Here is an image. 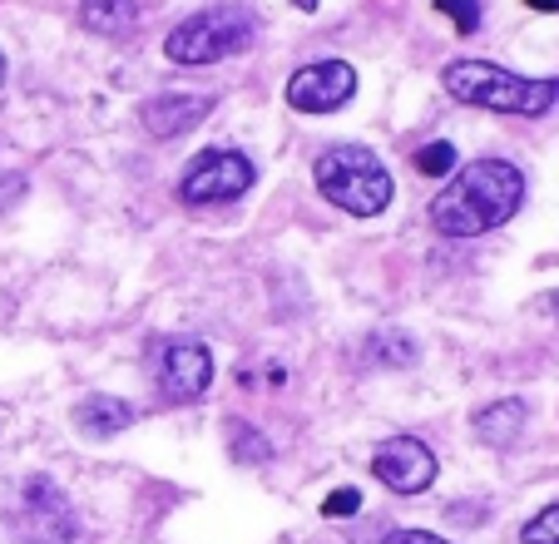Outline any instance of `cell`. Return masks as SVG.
Instances as JSON below:
<instances>
[{
  "label": "cell",
  "instance_id": "cell-1",
  "mask_svg": "<svg viewBox=\"0 0 559 544\" xmlns=\"http://www.w3.org/2000/svg\"><path fill=\"white\" fill-rule=\"evenodd\" d=\"M520 203H525V174L510 158H475L451 174L441 199L431 203V223L445 238H480L515 218Z\"/></svg>",
  "mask_w": 559,
  "mask_h": 544
},
{
  "label": "cell",
  "instance_id": "cell-2",
  "mask_svg": "<svg viewBox=\"0 0 559 544\" xmlns=\"http://www.w3.org/2000/svg\"><path fill=\"white\" fill-rule=\"evenodd\" d=\"M445 95L455 105L496 109V115H525L539 119L559 105V80H530V74H510L490 60H451L441 74Z\"/></svg>",
  "mask_w": 559,
  "mask_h": 544
},
{
  "label": "cell",
  "instance_id": "cell-3",
  "mask_svg": "<svg viewBox=\"0 0 559 544\" xmlns=\"http://www.w3.org/2000/svg\"><path fill=\"white\" fill-rule=\"evenodd\" d=\"M317 189H322L328 203H337L342 213H352V218H377L391 203L396 184H391L386 164H381L371 149L337 144L317 158Z\"/></svg>",
  "mask_w": 559,
  "mask_h": 544
},
{
  "label": "cell",
  "instance_id": "cell-4",
  "mask_svg": "<svg viewBox=\"0 0 559 544\" xmlns=\"http://www.w3.org/2000/svg\"><path fill=\"white\" fill-rule=\"evenodd\" d=\"M5 524L21 544H85V524L64 500V490L45 475H25L11 485V495L0 500Z\"/></svg>",
  "mask_w": 559,
  "mask_h": 544
},
{
  "label": "cell",
  "instance_id": "cell-5",
  "mask_svg": "<svg viewBox=\"0 0 559 544\" xmlns=\"http://www.w3.org/2000/svg\"><path fill=\"white\" fill-rule=\"evenodd\" d=\"M258 40V15L243 5H213V11L189 15L183 25H174L164 55L174 64H218L228 55H243Z\"/></svg>",
  "mask_w": 559,
  "mask_h": 544
},
{
  "label": "cell",
  "instance_id": "cell-6",
  "mask_svg": "<svg viewBox=\"0 0 559 544\" xmlns=\"http://www.w3.org/2000/svg\"><path fill=\"white\" fill-rule=\"evenodd\" d=\"M253 158L248 154H233V149H209V154H199L189 164V174H183L179 184V199L193 203V209H209V203H233L243 199L248 189H253Z\"/></svg>",
  "mask_w": 559,
  "mask_h": 544
},
{
  "label": "cell",
  "instance_id": "cell-7",
  "mask_svg": "<svg viewBox=\"0 0 559 544\" xmlns=\"http://www.w3.org/2000/svg\"><path fill=\"white\" fill-rule=\"evenodd\" d=\"M209 387H213V352L203 342L179 336V342H169L158 352L154 391L169 401V406H189V401H199Z\"/></svg>",
  "mask_w": 559,
  "mask_h": 544
},
{
  "label": "cell",
  "instance_id": "cell-8",
  "mask_svg": "<svg viewBox=\"0 0 559 544\" xmlns=\"http://www.w3.org/2000/svg\"><path fill=\"white\" fill-rule=\"evenodd\" d=\"M436 450L426 446L421 436H391L377 446V456H371V475H377L386 490L396 495H421L426 485L436 481Z\"/></svg>",
  "mask_w": 559,
  "mask_h": 544
},
{
  "label": "cell",
  "instance_id": "cell-9",
  "mask_svg": "<svg viewBox=\"0 0 559 544\" xmlns=\"http://www.w3.org/2000/svg\"><path fill=\"white\" fill-rule=\"evenodd\" d=\"M357 95V70L347 60H317L287 80V105L297 115H332Z\"/></svg>",
  "mask_w": 559,
  "mask_h": 544
},
{
  "label": "cell",
  "instance_id": "cell-10",
  "mask_svg": "<svg viewBox=\"0 0 559 544\" xmlns=\"http://www.w3.org/2000/svg\"><path fill=\"white\" fill-rule=\"evenodd\" d=\"M209 115H213V95H193V90H164V95H154L139 109V119H144V129L154 139H179L189 129H199Z\"/></svg>",
  "mask_w": 559,
  "mask_h": 544
},
{
  "label": "cell",
  "instance_id": "cell-11",
  "mask_svg": "<svg viewBox=\"0 0 559 544\" xmlns=\"http://www.w3.org/2000/svg\"><path fill=\"white\" fill-rule=\"evenodd\" d=\"M74 421H80V430H85V436L109 440V436H119V430L134 426V406H129L124 397H85Z\"/></svg>",
  "mask_w": 559,
  "mask_h": 544
},
{
  "label": "cell",
  "instance_id": "cell-12",
  "mask_svg": "<svg viewBox=\"0 0 559 544\" xmlns=\"http://www.w3.org/2000/svg\"><path fill=\"white\" fill-rule=\"evenodd\" d=\"M525 421H530V411H525V401H496V406H486V411H475V436L486 440V446H496V450H506V446H515V436L525 430Z\"/></svg>",
  "mask_w": 559,
  "mask_h": 544
},
{
  "label": "cell",
  "instance_id": "cell-13",
  "mask_svg": "<svg viewBox=\"0 0 559 544\" xmlns=\"http://www.w3.org/2000/svg\"><path fill=\"white\" fill-rule=\"evenodd\" d=\"M80 21H85V31L119 40V35H134L139 5L134 0H85V5H80Z\"/></svg>",
  "mask_w": 559,
  "mask_h": 544
},
{
  "label": "cell",
  "instance_id": "cell-14",
  "mask_svg": "<svg viewBox=\"0 0 559 544\" xmlns=\"http://www.w3.org/2000/svg\"><path fill=\"white\" fill-rule=\"evenodd\" d=\"M367 356L377 362V367H402V362L412 367V362H416V346L406 342V336H396V332H377L367 342Z\"/></svg>",
  "mask_w": 559,
  "mask_h": 544
},
{
  "label": "cell",
  "instance_id": "cell-15",
  "mask_svg": "<svg viewBox=\"0 0 559 544\" xmlns=\"http://www.w3.org/2000/svg\"><path fill=\"white\" fill-rule=\"evenodd\" d=\"M416 174H426V178H445V174H455V144H445V139H431V144H421L416 149Z\"/></svg>",
  "mask_w": 559,
  "mask_h": 544
},
{
  "label": "cell",
  "instance_id": "cell-16",
  "mask_svg": "<svg viewBox=\"0 0 559 544\" xmlns=\"http://www.w3.org/2000/svg\"><path fill=\"white\" fill-rule=\"evenodd\" d=\"M228 436H233V456H238V461H258V465L273 461V446H267L253 426H228Z\"/></svg>",
  "mask_w": 559,
  "mask_h": 544
},
{
  "label": "cell",
  "instance_id": "cell-17",
  "mask_svg": "<svg viewBox=\"0 0 559 544\" xmlns=\"http://www.w3.org/2000/svg\"><path fill=\"white\" fill-rule=\"evenodd\" d=\"M436 11H441L461 35L480 31V0H436Z\"/></svg>",
  "mask_w": 559,
  "mask_h": 544
},
{
  "label": "cell",
  "instance_id": "cell-18",
  "mask_svg": "<svg viewBox=\"0 0 559 544\" xmlns=\"http://www.w3.org/2000/svg\"><path fill=\"white\" fill-rule=\"evenodd\" d=\"M520 540L525 544H559V505H549V510H539L535 520L520 530Z\"/></svg>",
  "mask_w": 559,
  "mask_h": 544
},
{
  "label": "cell",
  "instance_id": "cell-19",
  "mask_svg": "<svg viewBox=\"0 0 559 544\" xmlns=\"http://www.w3.org/2000/svg\"><path fill=\"white\" fill-rule=\"evenodd\" d=\"M352 510H361V490H352V485L322 500V515H328V520H342V515H352Z\"/></svg>",
  "mask_w": 559,
  "mask_h": 544
},
{
  "label": "cell",
  "instance_id": "cell-20",
  "mask_svg": "<svg viewBox=\"0 0 559 544\" xmlns=\"http://www.w3.org/2000/svg\"><path fill=\"white\" fill-rule=\"evenodd\" d=\"M381 544H451V540H441V534H431V530H396Z\"/></svg>",
  "mask_w": 559,
  "mask_h": 544
},
{
  "label": "cell",
  "instance_id": "cell-21",
  "mask_svg": "<svg viewBox=\"0 0 559 544\" xmlns=\"http://www.w3.org/2000/svg\"><path fill=\"white\" fill-rule=\"evenodd\" d=\"M530 11H545V15H559V0H525Z\"/></svg>",
  "mask_w": 559,
  "mask_h": 544
},
{
  "label": "cell",
  "instance_id": "cell-22",
  "mask_svg": "<svg viewBox=\"0 0 559 544\" xmlns=\"http://www.w3.org/2000/svg\"><path fill=\"white\" fill-rule=\"evenodd\" d=\"M545 307L555 312V322H559V293H549V297H545Z\"/></svg>",
  "mask_w": 559,
  "mask_h": 544
},
{
  "label": "cell",
  "instance_id": "cell-23",
  "mask_svg": "<svg viewBox=\"0 0 559 544\" xmlns=\"http://www.w3.org/2000/svg\"><path fill=\"white\" fill-rule=\"evenodd\" d=\"M297 11H317V0H293Z\"/></svg>",
  "mask_w": 559,
  "mask_h": 544
},
{
  "label": "cell",
  "instance_id": "cell-24",
  "mask_svg": "<svg viewBox=\"0 0 559 544\" xmlns=\"http://www.w3.org/2000/svg\"><path fill=\"white\" fill-rule=\"evenodd\" d=\"M0 84H5V55H0Z\"/></svg>",
  "mask_w": 559,
  "mask_h": 544
}]
</instances>
